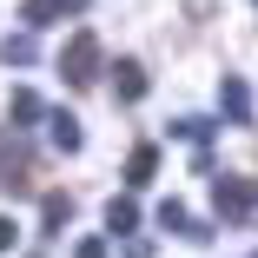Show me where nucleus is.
<instances>
[{"label": "nucleus", "mask_w": 258, "mask_h": 258, "mask_svg": "<svg viewBox=\"0 0 258 258\" xmlns=\"http://www.w3.org/2000/svg\"><path fill=\"white\" fill-rule=\"evenodd\" d=\"M212 212H219L225 225H251V219H258V179L219 172V185H212Z\"/></svg>", "instance_id": "f257e3e1"}, {"label": "nucleus", "mask_w": 258, "mask_h": 258, "mask_svg": "<svg viewBox=\"0 0 258 258\" xmlns=\"http://www.w3.org/2000/svg\"><path fill=\"white\" fill-rule=\"evenodd\" d=\"M99 67H106L99 40H93V33H73V40H67V53H60V80H67V86H93Z\"/></svg>", "instance_id": "f03ea898"}, {"label": "nucleus", "mask_w": 258, "mask_h": 258, "mask_svg": "<svg viewBox=\"0 0 258 258\" xmlns=\"http://www.w3.org/2000/svg\"><path fill=\"white\" fill-rule=\"evenodd\" d=\"M219 106H225V119H238V126L251 119V86H245L238 73H225V80H219Z\"/></svg>", "instance_id": "7ed1b4c3"}, {"label": "nucleus", "mask_w": 258, "mask_h": 258, "mask_svg": "<svg viewBox=\"0 0 258 258\" xmlns=\"http://www.w3.org/2000/svg\"><path fill=\"white\" fill-rule=\"evenodd\" d=\"M27 27H53V20H67V14H86V0H27Z\"/></svg>", "instance_id": "20e7f679"}, {"label": "nucleus", "mask_w": 258, "mask_h": 258, "mask_svg": "<svg viewBox=\"0 0 258 258\" xmlns=\"http://www.w3.org/2000/svg\"><path fill=\"white\" fill-rule=\"evenodd\" d=\"M40 126H46V139H53L60 152H80V146H86V133H80V119H73V113H46Z\"/></svg>", "instance_id": "39448f33"}, {"label": "nucleus", "mask_w": 258, "mask_h": 258, "mask_svg": "<svg viewBox=\"0 0 258 258\" xmlns=\"http://www.w3.org/2000/svg\"><path fill=\"white\" fill-rule=\"evenodd\" d=\"M113 93L119 99H146V67L139 60H113Z\"/></svg>", "instance_id": "423d86ee"}, {"label": "nucleus", "mask_w": 258, "mask_h": 258, "mask_svg": "<svg viewBox=\"0 0 258 258\" xmlns=\"http://www.w3.org/2000/svg\"><path fill=\"white\" fill-rule=\"evenodd\" d=\"M152 172H159V146H133L126 152V185H152Z\"/></svg>", "instance_id": "0eeeda50"}, {"label": "nucleus", "mask_w": 258, "mask_h": 258, "mask_svg": "<svg viewBox=\"0 0 258 258\" xmlns=\"http://www.w3.org/2000/svg\"><path fill=\"white\" fill-rule=\"evenodd\" d=\"M106 232H113V238L139 232V205H133V199H113V205H106Z\"/></svg>", "instance_id": "6e6552de"}, {"label": "nucleus", "mask_w": 258, "mask_h": 258, "mask_svg": "<svg viewBox=\"0 0 258 258\" xmlns=\"http://www.w3.org/2000/svg\"><path fill=\"white\" fill-rule=\"evenodd\" d=\"M40 119H46V99L20 86V93H14V126H40Z\"/></svg>", "instance_id": "1a4fd4ad"}, {"label": "nucleus", "mask_w": 258, "mask_h": 258, "mask_svg": "<svg viewBox=\"0 0 258 258\" xmlns=\"http://www.w3.org/2000/svg\"><path fill=\"white\" fill-rule=\"evenodd\" d=\"M33 53H40V40H33V33H14L7 46H0V60H7V67H33Z\"/></svg>", "instance_id": "9d476101"}, {"label": "nucleus", "mask_w": 258, "mask_h": 258, "mask_svg": "<svg viewBox=\"0 0 258 258\" xmlns=\"http://www.w3.org/2000/svg\"><path fill=\"white\" fill-rule=\"evenodd\" d=\"M172 139H192V146L205 152V146H212V119H179V126H172Z\"/></svg>", "instance_id": "9b49d317"}, {"label": "nucleus", "mask_w": 258, "mask_h": 258, "mask_svg": "<svg viewBox=\"0 0 258 258\" xmlns=\"http://www.w3.org/2000/svg\"><path fill=\"white\" fill-rule=\"evenodd\" d=\"M73 258H106V238H80V245H73Z\"/></svg>", "instance_id": "f8f14e48"}, {"label": "nucleus", "mask_w": 258, "mask_h": 258, "mask_svg": "<svg viewBox=\"0 0 258 258\" xmlns=\"http://www.w3.org/2000/svg\"><path fill=\"white\" fill-rule=\"evenodd\" d=\"M14 245H20V225H14V219H0V251H14Z\"/></svg>", "instance_id": "ddd939ff"}]
</instances>
